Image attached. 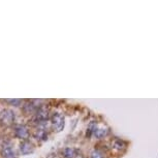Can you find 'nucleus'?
<instances>
[{
  "label": "nucleus",
  "instance_id": "f257e3e1",
  "mask_svg": "<svg viewBox=\"0 0 158 158\" xmlns=\"http://www.w3.org/2000/svg\"><path fill=\"white\" fill-rule=\"evenodd\" d=\"M15 120V114L10 110H4L0 113V121L5 125H10Z\"/></svg>",
  "mask_w": 158,
  "mask_h": 158
},
{
  "label": "nucleus",
  "instance_id": "f03ea898",
  "mask_svg": "<svg viewBox=\"0 0 158 158\" xmlns=\"http://www.w3.org/2000/svg\"><path fill=\"white\" fill-rule=\"evenodd\" d=\"M52 123L56 131H60L64 127V117L60 114H55L52 118Z\"/></svg>",
  "mask_w": 158,
  "mask_h": 158
},
{
  "label": "nucleus",
  "instance_id": "7ed1b4c3",
  "mask_svg": "<svg viewBox=\"0 0 158 158\" xmlns=\"http://www.w3.org/2000/svg\"><path fill=\"white\" fill-rule=\"evenodd\" d=\"M15 132H16V135L18 138L20 139H27L28 135H29V131L27 129V127L24 126V125H18L16 127V130H15Z\"/></svg>",
  "mask_w": 158,
  "mask_h": 158
},
{
  "label": "nucleus",
  "instance_id": "20e7f679",
  "mask_svg": "<svg viewBox=\"0 0 158 158\" xmlns=\"http://www.w3.org/2000/svg\"><path fill=\"white\" fill-rule=\"evenodd\" d=\"M112 148L114 149V150H117V151H123L126 149V143H125L124 141H122V139H113L112 143Z\"/></svg>",
  "mask_w": 158,
  "mask_h": 158
},
{
  "label": "nucleus",
  "instance_id": "39448f33",
  "mask_svg": "<svg viewBox=\"0 0 158 158\" xmlns=\"http://www.w3.org/2000/svg\"><path fill=\"white\" fill-rule=\"evenodd\" d=\"M20 149H21L22 154H24V155H27V154L33 152V146H32L31 143L28 141H24L22 144H21Z\"/></svg>",
  "mask_w": 158,
  "mask_h": 158
},
{
  "label": "nucleus",
  "instance_id": "423d86ee",
  "mask_svg": "<svg viewBox=\"0 0 158 158\" xmlns=\"http://www.w3.org/2000/svg\"><path fill=\"white\" fill-rule=\"evenodd\" d=\"M2 155L4 158H15V151L10 145H5L2 147Z\"/></svg>",
  "mask_w": 158,
  "mask_h": 158
},
{
  "label": "nucleus",
  "instance_id": "0eeeda50",
  "mask_svg": "<svg viewBox=\"0 0 158 158\" xmlns=\"http://www.w3.org/2000/svg\"><path fill=\"white\" fill-rule=\"evenodd\" d=\"M37 119H38V121H40V122H44L48 119V111L44 108H41L40 109L37 111Z\"/></svg>",
  "mask_w": 158,
  "mask_h": 158
},
{
  "label": "nucleus",
  "instance_id": "6e6552de",
  "mask_svg": "<svg viewBox=\"0 0 158 158\" xmlns=\"http://www.w3.org/2000/svg\"><path fill=\"white\" fill-rule=\"evenodd\" d=\"M106 133H108V130H106V128H95L93 131V135L96 139L103 138V136L106 135Z\"/></svg>",
  "mask_w": 158,
  "mask_h": 158
},
{
  "label": "nucleus",
  "instance_id": "1a4fd4ad",
  "mask_svg": "<svg viewBox=\"0 0 158 158\" xmlns=\"http://www.w3.org/2000/svg\"><path fill=\"white\" fill-rule=\"evenodd\" d=\"M63 155L65 158H73L74 157V150L71 148H66L63 151Z\"/></svg>",
  "mask_w": 158,
  "mask_h": 158
},
{
  "label": "nucleus",
  "instance_id": "9d476101",
  "mask_svg": "<svg viewBox=\"0 0 158 158\" xmlns=\"http://www.w3.org/2000/svg\"><path fill=\"white\" fill-rule=\"evenodd\" d=\"M90 158H103V155H102L101 152H99L98 150H95V151H93L91 153Z\"/></svg>",
  "mask_w": 158,
  "mask_h": 158
},
{
  "label": "nucleus",
  "instance_id": "9b49d317",
  "mask_svg": "<svg viewBox=\"0 0 158 158\" xmlns=\"http://www.w3.org/2000/svg\"><path fill=\"white\" fill-rule=\"evenodd\" d=\"M6 101H7V102H11V103L16 104V106H19V103L21 102L20 99H7Z\"/></svg>",
  "mask_w": 158,
  "mask_h": 158
}]
</instances>
